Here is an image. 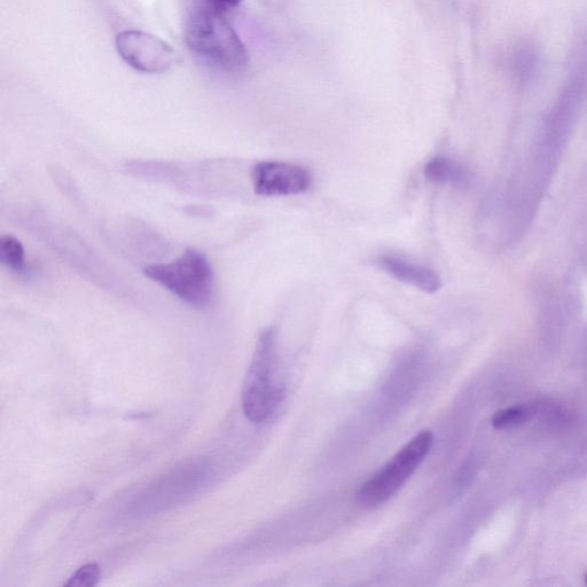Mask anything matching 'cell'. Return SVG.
I'll list each match as a JSON object with an SVG mask.
<instances>
[{
	"label": "cell",
	"instance_id": "7c38bea8",
	"mask_svg": "<svg viewBox=\"0 0 587 587\" xmlns=\"http://www.w3.org/2000/svg\"><path fill=\"white\" fill-rule=\"evenodd\" d=\"M529 414V410L524 406H513V408L498 411L492 417L491 424L493 428L499 430L520 427L528 420Z\"/></svg>",
	"mask_w": 587,
	"mask_h": 587
},
{
	"label": "cell",
	"instance_id": "5bb4252c",
	"mask_svg": "<svg viewBox=\"0 0 587 587\" xmlns=\"http://www.w3.org/2000/svg\"><path fill=\"white\" fill-rule=\"evenodd\" d=\"M208 3L217 7V9L226 12L237 7L241 0H208Z\"/></svg>",
	"mask_w": 587,
	"mask_h": 587
},
{
	"label": "cell",
	"instance_id": "277c9868",
	"mask_svg": "<svg viewBox=\"0 0 587 587\" xmlns=\"http://www.w3.org/2000/svg\"><path fill=\"white\" fill-rule=\"evenodd\" d=\"M433 443L434 435L430 430L414 436L385 467L360 487L357 503L365 508H373L388 502L417 471L432 450Z\"/></svg>",
	"mask_w": 587,
	"mask_h": 587
},
{
	"label": "cell",
	"instance_id": "30bf717a",
	"mask_svg": "<svg viewBox=\"0 0 587 587\" xmlns=\"http://www.w3.org/2000/svg\"><path fill=\"white\" fill-rule=\"evenodd\" d=\"M0 261L17 275H28L25 248L17 238L5 236L0 240Z\"/></svg>",
	"mask_w": 587,
	"mask_h": 587
},
{
	"label": "cell",
	"instance_id": "7a4b0ae2",
	"mask_svg": "<svg viewBox=\"0 0 587 587\" xmlns=\"http://www.w3.org/2000/svg\"><path fill=\"white\" fill-rule=\"evenodd\" d=\"M277 372V334L268 328L258 338L242 390V410L253 424L268 421L283 402L284 388L278 382Z\"/></svg>",
	"mask_w": 587,
	"mask_h": 587
},
{
	"label": "cell",
	"instance_id": "3957f363",
	"mask_svg": "<svg viewBox=\"0 0 587 587\" xmlns=\"http://www.w3.org/2000/svg\"><path fill=\"white\" fill-rule=\"evenodd\" d=\"M144 275L192 308L206 309L214 300V271L199 250L186 249L175 261L146 266Z\"/></svg>",
	"mask_w": 587,
	"mask_h": 587
},
{
	"label": "cell",
	"instance_id": "9c48e42d",
	"mask_svg": "<svg viewBox=\"0 0 587 587\" xmlns=\"http://www.w3.org/2000/svg\"><path fill=\"white\" fill-rule=\"evenodd\" d=\"M425 176L435 184L463 185L468 180L467 170L444 156H437L426 164Z\"/></svg>",
	"mask_w": 587,
	"mask_h": 587
},
{
	"label": "cell",
	"instance_id": "ba28073f",
	"mask_svg": "<svg viewBox=\"0 0 587 587\" xmlns=\"http://www.w3.org/2000/svg\"><path fill=\"white\" fill-rule=\"evenodd\" d=\"M377 264L383 272L401 283L427 294L440 291L442 281L435 271L396 255H380Z\"/></svg>",
	"mask_w": 587,
	"mask_h": 587
},
{
	"label": "cell",
	"instance_id": "9a60e30c",
	"mask_svg": "<svg viewBox=\"0 0 587 587\" xmlns=\"http://www.w3.org/2000/svg\"><path fill=\"white\" fill-rule=\"evenodd\" d=\"M585 583L587 584V574L585 575Z\"/></svg>",
	"mask_w": 587,
	"mask_h": 587
},
{
	"label": "cell",
	"instance_id": "5b68a950",
	"mask_svg": "<svg viewBox=\"0 0 587 587\" xmlns=\"http://www.w3.org/2000/svg\"><path fill=\"white\" fill-rule=\"evenodd\" d=\"M210 479V466L205 461H195L175 468L150 485L132 504L136 515H152L167 511L194 495Z\"/></svg>",
	"mask_w": 587,
	"mask_h": 587
},
{
	"label": "cell",
	"instance_id": "8fae6325",
	"mask_svg": "<svg viewBox=\"0 0 587 587\" xmlns=\"http://www.w3.org/2000/svg\"><path fill=\"white\" fill-rule=\"evenodd\" d=\"M538 64L537 53L531 45H521L513 56V73L521 84H526L534 76Z\"/></svg>",
	"mask_w": 587,
	"mask_h": 587
},
{
	"label": "cell",
	"instance_id": "52a82bcc",
	"mask_svg": "<svg viewBox=\"0 0 587 587\" xmlns=\"http://www.w3.org/2000/svg\"><path fill=\"white\" fill-rule=\"evenodd\" d=\"M254 191L261 197H291L310 189L309 171L297 164L281 161L257 163L252 172Z\"/></svg>",
	"mask_w": 587,
	"mask_h": 587
},
{
	"label": "cell",
	"instance_id": "6da1fadb",
	"mask_svg": "<svg viewBox=\"0 0 587 587\" xmlns=\"http://www.w3.org/2000/svg\"><path fill=\"white\" fill-rule=\"evenodd\" d=\"M185 39L192 51L223 69L240 70L248 64L246 46L225 19V12L208 2L187 18Z\"/></svg>",
	"mask_w": 587,
	"mask_h": 587
},
{
	"label": "cell",
	"instance_id": "4fadbf2b",
	"mask_svg": "<svg viewBox=\"0 0 587 587\" xmlns=\"http://www.w3.org/2000/svg\"><path fill=\"white\" fill-rule=\"evenodd\" d=\"M101 575L100 567L97 563H86L76 573L68 579L65 584L67 587H93L99 582Z\"/></svg>",
	"mask_w": 587,
	"mask_h": 587
},
{
	"label": "cell",
	"instance_id": "8992f818",
	"mask_svg": "<svg viewBox=\"0 0 587 587\" xmlns=\"http://www.w3.org/2000/svg\"><path fill=\"white\" fill-rule=\"evenodd\" d=\"M116 49L133 69L145 74H163L177 62L174 48L144 31L127 30L116 37Z\"/></svg>",
	"mask_w": 587,
	"mask_h": 587
}]
</instances>
